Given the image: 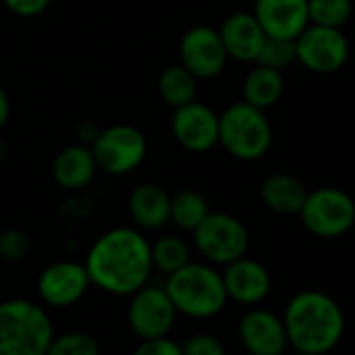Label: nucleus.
I'll list each match as a JSON object with an SVG mask.
<instances>
[{
	"mask_svg": "<svg viewBox=\"0 0 355 355\" xmlns=\"http://www.w3.org/2000/svg\"><path fill=\"white\" fill-rule=\"evenodd\" d=\"M84 268L92 286L109 295H132L153 274L150 243L138 228H111L90 245Z\"/></svg>",
	"mask_w": 355,
	"mask_h": 355,
	"instance_id": "1",
	"label": "nucleus"
},
{
	"mask_svg": "<svg viewBox=\"0 0 355 355\" xmlns=\"http://www.w3.org/2000/svg\"><path fill=\"white\" fill-rule=\"evenodd\" d=\"M288 345L297 351L322 355L338 345L345 332L340 305L322 291L297 293L282 315Z\"/></svg>",
	"mask_w": 355,
	"mask_h": 355,
	"instance_id": "2",
	"label": "nucleus"
},
{
	"mask_svg": "<svg viewBox=\"0 0 355 355\" xmlns=\"http://www.w3.org/2000/svg\"><path fill=\"white\" fill-rule=\"evenodd\" d=\"M163 286L175 311L193 320H209L228 303L222 272H218L211 263L189 261L169 274Z\"/></svg>",
	"mask_w": 355,
	"mask_h": 355,
	"instance_id": "3",
	"label": "nucleus"
},
{
	"mask_svg": "<svg viewBox=\"0 0 355 355\" xmlns=\"http://www.w3.org/2000/svg\"><path fill=\"white\" fill-rule=\"evenodd\" d=\"M55 336L49 311L30 299L0 301V355H44Z\"/></svg>",
	"mask_w": 355,
	"mask_h": 355,
	"instance_id": "4",
	"label": "nucleus"
},
{
	"mask_svg": "<svg viewBox=\"0 0 355 355\" xmlns=\"http://www.w3.org/2000/svg\"><path fill=\"white\" fill-rule=\"evenodd\" d=\"M274 130L266 111L239 101L220 113V146L239 161H257L268 155Z\"/></svg>",
	"mask_w": 355,
	"mask_h": 355,
	"instance_id": "5",
	"label": "nucleus"
},
{
	"mask_svg": "<svg viewBox=\"0 0 355 355\" xmlns=\"http://www.w3.org/2000/svg\"><path fill=\"white\" fill-rule=\"evenodd\" d=\"M297 216L309 234L318 239H338L353 230L355 201L336 187H320L311 193L307 191Z\"/></svg>",
	"mask_w": 355,
	"mask_h": 355,
	"instance_id": "6",
	"label": "nucleus"
},
{
	"mask_svg": "<svg viewBox=\"0 0 355 355\" xmlns=\"http://www.w3.org/2000/svg\"><path fill=\"white\" fill-rule=\"evenodd\" d=\"M195 249L211 266H226L243 255L249 249V230L247 226L224 211H209L203 222L193 230Z\"/></svg>",
	"mask_w": 355,
	"mask_h": 355,
	"instance_id": "7",
	"label": "nucleus"
},
{
	"mask_svg": "<svg viewBox=\"0 0 355 355\" xmlns=\"http://www.w3.org/2000/svg\"><path fill=\"white\" fill-rule=\"evenodd\" d=\"M96 167L109 175L132 173L146 157V136L132 123H113L98 130L90 144Z\"/></svg>",
	"mask_w": 355,
	"mask_h": 355,
	"instance_id": "8",
	"label": "nucleus"
},
{
	"mask_svg": "<svg viewBox=\"0 0 355 355\" xmlns=\"http://www.w3.org/2000/svg\"><path fill=\"white\" fill-rule=\"evenodd\" d=\"M295 53L297 63H301L307 71L328 76L347 65L351 46L343 30L309 24L295 38Z\"/></svg>",
	"mask_w": 355,
	"mask_h": 355,
	"instance_id": "9",
	"label": "nucleus"
},
{
	"mask_svg": "<svg viewBox=\"0 0 355 355\" xmlns=\"http://www.w3.org/2000/svg\"><path fill=\"white\" fill-rule=\"evenodd\" d=\"M175 307L165 286L144 284L130 295L128 303V326L140 338L167 336L175 322Z\"/></svg>",
	"mask_w": 355,
	"mask_h": 355,
	"instance_id": "10",
	"label": "nucleus"
},
{
	"mask_svg": "<svg viewBox=\"0 0 355 355\" xmlns=\"http://www.w3.org/2000/svg\"><path fill=\"white\" fill-rule=\"evenodd\" d=\"M178 57L180 65H184L197 80L218 78L228 63L220 32L211 26L189 28L178 42Z\"/></svg>",
	"mask_w": 355,
	"mask_h": 355,
	"instance_id": "11",
	"label": "nucleus"
},
{
	"mask_svg": "<svg viewBox=\"0 0 355 355\" xmlns=\"http://www.w3.org/2000/svg\"><path fill=\"white\" fill-rule=\"evenodd\" d=\"M169 123L175 142L191 153H209L220 142V115L197 98L175 107Z\"/></svg>",
	"mask_w": 355,
	"mask_h": 355,
	"instance_id": "12",
	"label": "nucleus"
},
{
	"mask_svg": "<svg viewBox=\"0 0 355 355\" xmlns=\"http://www.w3.org/2000/svg\"><path fill=\"white\" fill-rule=\"evenodd\" d=\"M90 278L84 263L61 259L46 266L38 276V295L49 307H71L84 299L90 288Z\"/></svg>",
	"mask_w": 355,
	"mask_h": 355,
	"instance_id": "13",
	"label": "nucleus"
},
{
	"mask_svg": "<svg viewBox=\"0 0 355 355\" xmlns=\"http://www.w3.org/2000/svg\"><path fill=\"white\" fill-rule=\"evenodd\" d=\"M239 338L251 355H282L288 338L282 318L270 309H251L239 322Z\"/></svg>",
	"mask_w": 355,
	"mask_h": 355,
	"instance_id": "14",
	"label": "nucleus"
},
{
	"mask_svg": "<svg viewBox=\"0 0 355 355\" xmlns=\"http://www.w3.org/2000/svg\"><path fill=\"white\" fill-rule=\"evenodd\" d=\"M222 280H224L228 299L241 305L261 303L270 295V288H272V278L266 266L247 255L226 263L222 272Z\"/></svg>",
	"mask_w": 355,
	"mask_h": 355,
	"instance_id": "15",
	"label": "nucleus"
},
{
	"mask_svg": "<svg viewBox=\"0 0 355 355\" xmlns=\"http://www.w3.org/2000/svg\"><path fill=\"white\" fill-rule=\"evenodd\" d=\"M266 36L295 40L307 26V0H255L253 11Z\"/></svg>",
	"mask_w": 355,
	"mask_h": 355,
	"instance_id": "16",
	"label": "nucleus"
},
{
	"mask_svg": "<svg viewBox=\"0 0 355 355\" xmlns=\"http://www.w3.org/2000/svg\"><path fill=\"white\" fill-rule=\"evenodd\" d=\"M220 38L226 49L228 59L241 63H255L257 55L263 46L266 32L261 30L259 21L249 11H236L228 15L220 26Z\"/></svg>",
	"mask_w": 355,
	"mask_h": 355,
	"instance_id": "17",
	"label": "nucleus"
},
{
	"mask_svg": "<svg viewBox=\"0 0 355 355\" xmlns=\"http://www.w3.org/2000/svg\"><path fill=\"white\" fill-rule=\"evenodd\" d=\"M98 167L90 144L76 142L63 146L53 159V180L69 193L86 189L96 175Z\"/></svg>",
	"mask_w": 355,
	"mask_h": 355,
	"instance_id": "18",
	"label": "nucleus"
},
{
	"mask_svg": "<svg viewBox=\"0 0 355 355\" xmlns=\"http://www.w3.org/2000/svg\"><path fill=\"white\" fill-rule=\"evenodd\" d=\"M169 201L171 195L155 184L142 182L128 197V216L138 230H159L169 224Z\"/></svg>",
	"mask_w": 355,
	"mask_h": 355,
	"instance_id": "19",
	"label": "nucleus"
},
{
	"mask_svg": "<svg viewBox=\"0 0 355 355\" xmlns=\"http://www.w3.org/2000/svg\"><path fill=\"white\" fill-rule=\"evenodd\" d=\"M305 197L307 189L299 178L282 171L266 175L259 187L261 203L278 216H297Z\"/></svg>",
	"mask_w": 355,
	"mask_h": 355,
	"instance_id": "20",
	"label": "nucleus"
},
{
	"mask_svg": "<svg viewBox=\"0 0 355 355\" xmlns=\"http://www.w3.org/2000/svg\"><path fill=\"white\" fill-rule=\"evenodd\" d=\"M284 94V76L278 69L255 63L243 80V101L268 111Z\"/></svg>",
	"mask_w": 355,
	"mask_h": 355,
	"instance_id": "21",
	"label": "nucleus"
},
{
	"mask_svg": "<svg viewBox=\"0 0 355 355\" xmlns=\"http://www.w3.org/2000/svg\"><path fill=\"white\" fill-rule=\"evenodd\" d=\"M197 78L180 63H173L163 67V71L159 73L157 80V90L161 101L175 109V107H182L191 101L197 98Z\"/></svg>",
	"mask_w": 355,
	"mask_h": 355,
	"instance_id": "22",
	"label": "nucleus"
},
{
	"mask_svg": "<svg viewBox=\"0 0 355 355\" xmlns=\"http://www.w3.org/2000/svg\"><path fill=\"white\" fill-rule=\"evenodd\" d=\"M209 211H211L209 203H207L205 195L199 193V191L184 189V191H178V193L171 195L169 222L175 228L184 230V232H193Z\"/></svg>",
	"mask_w": 355,
	"mask_h": 355,
	"instance_id": "23",
	"label": "nucleus"
},
{
	"mask_svg": "<svg viewBox=\"0 0 355 355\" xmlns=\"http://www.w3.org/2000/svg\"><path fill=\"white\" fill-rule=\"evenodd\" d=\"M150 261L153 270H159L169 276L191 261V247L182 236L163 234L150 243Z\"/></svg>",
	"mask_w": 355,
	"mask_h": 355,
	"instance_id": "24",
	"label": "nucleus"
},
{
	"mask_svg": "<svg viewBox=\"0 0 355 355\" xmlns=\"http://www.w3.org/2000/svg\"><path fill=\"white\" fill-rule=\"evenodd\" d=\"M309 24L343 30L353 15V0H307Z\"/></svg>",
	"mask_w": 355,
	"mask_h": 355,
	"instance_id": "25",
	"label": "nucleus"
},
{
	"mask_svg": "<svg viewBox=\"0 0 355 355\" xmlns=\"http://www.w3.org/2000/svg\"><path fill=\"white\" fill-rule=\"evenodd\" d=\"M46 355H101V345L88 332L69 330L53 336Z\"/></svg>",
	"mask_w": 355,
	"mask_h": 355,
	"instance_id": "26",
	"label": "nucleus"
},
{
	"mask_svg": "<svg viewBox=\"0 0 355 355\" xmlns=\"http://www.w3.org/2000/svg\"><path fill=\"white\" fill-rule=\"evenodd\" d=\"M297 61V53H295V40H286V38H272L266 36L263 46L257 55L259 65L272 67V69H286L288 65H293Z\"/></svg>",
	"mask_w": 355,
	"mask_h": 355,
	"instance_id": "27",
	"label": "nucleus"
},
{
	"mask_svg": "<svg viewBox=\"0 0 355 355\" xmlns=\"http://www.w3.org/2000/svg\"><path fill=\"white\" fill-rule=\"evenodd\" d=\"M32 241L19 228L0 230V259L5 261H21L30 255Z\"/></svg>",
	"mask_w": 355,
	"mask_h": 355,
	"instance_id": "28",
	"label": "nucleus"
},
{
	"mask_svg": "<svg viewBox=\"0 0 355 355\" xmlns=\"http://www.w3.org/2000/svg\"><path fill=\"white\" fill-rule=\"evenodd\" d=\"M182 355H226V347L222 338L209 332H197L187 336L182 343Z\"/></svg>",
	"mask_w": 355,
	"mask_h": 355,
	"instance_id": "29",
	"label": "nucleus"
},
{
	"mask_svg": "<svg viewBox=\"0 0 355 355\" xmlns=\"http://www.w3.org/2000/svg\"><path fill=\"white\" fill-rule=\"evenodd\" d=\"M132 355H182V347L169 336H157L140 340Z\"/></svg>",
	"mask_w": 355,
	"mask_h": 355,
	"instance_id": "30",
	"label": "nucleus"
},
{
	"mask_svg": "<svg viewBox=\"0 0 355 355\" xmlns=\"http://www.w3.org/2000/svg\"><path fill=\"white\" fill-rule=\"evenodd\" d=\"M5 7L17 17H38L51 5V0H3Z\"/></svg>",
	"mask_w": 355,
	"mask_h": 355,
	"instance_id": "31",
	"label": "nucleus"
},
{
	"mask_svg": "<svg viewBox=\"0 0 355 355\" xmlns=\"http://www.w3.org/2000/svg\"><path fill=\"white\" fill-rule=\"evenodd\" d=\"M9 117H11V101H9L7 90L0 86V132L7 128Z\"/></svg>",
	"mask_w": 355,
	"mask_h": 355,
	"instance_id": "32",
	"label": "nucleus"
},
{
	"mask_svg": "<svg viewBox=\"0 0 355 355\" xmlns=\"http://www.w3.org/2000/svg\"><path fill=\"white\" fill-rule=\"evenodd\" d=\"M295 355H311V353H303V351H297Z\"/></svg>",
	"mask_w": 355,
	"mask_h": 355,
	"instance_id": "33",
	"label": "nucleus"
},
{
	"mask_svg": "<svg viewBox=\"0 0 355 355\" xmlns=\"http://www.w3.org/2000/svg\"><path fill=\"white\" fill-rule=\"evenodd\" d=\"M353 230H355V222H353Z\"/></svg>",
	"mask_w": 355,
	"mask_h": 355,
	"instance_id": "34",
	"label": "nucleus"
},
{
	"mask_svg": "<svg viewBox=\"0 0 355 355\" xmlns=\"http://www.w3.org/2000/svg\"><path fill=\"white\" fill-rule=\"evenodd\" d=\"M44 355H46V353H44Z\"/></svg>",
	"mask_w": 355,
	"mask_h": 355,
	"instance_id": "35",
	"label": "nucleus"
}]
</instances>
